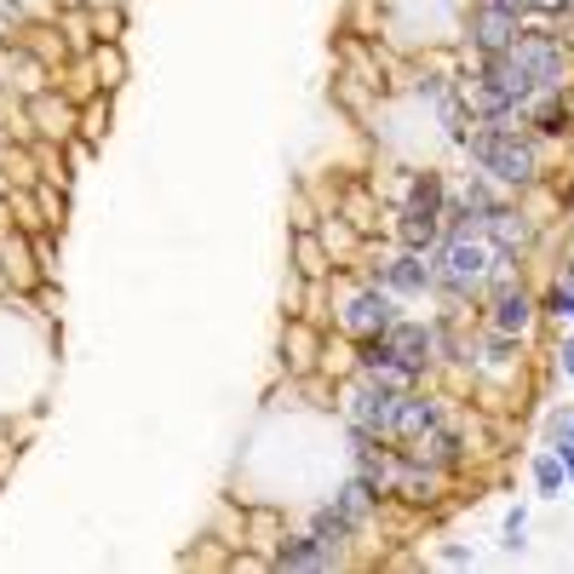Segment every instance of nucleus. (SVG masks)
<instances>
[{
    "instance_id": "39448f33",
    "label": "nucleus",
    "mask_w": 574,
    "mask_h": 574,
    "mask_svg": "<svg viewBox=\"0 0 574 574\" xmlns=\"http://www.w3.org/2000/svg\"><path fill=\"white\" fill-rule=\"evenodd\" d=\"M396 396L385 380L374 374H356V385L345 391V425L351 431H367V436H380V443H391V414H396Z\"/></svg>"
},
{
    "instance_id": "20e7f679",
    "label": "nucleus",
    "mask_w": 574,
    "mask_h": 574,
    "mask_svg": "<svg viewBox=\"0 0 574 574\" xmlns=\"http://www.w3.org/2000/svg\"><path fill=\"white\" fill-rule=\"evenodd\" d=\"M402 316V299L380 282H362L345 305H340V333L345 340H374V333H391V322Z\"/></svg>"
},
{
    "instance_id": "a211bd4d",
    "label": "nucleus",
    "mask_w": 574,
    "mask_h": 574,
    "mask_svg": "<svg viewBox=\"0 0 574 574\" xmlns=\"http://www.w3.org/2000/svg\"><path fill=\"white\" fill-rule=\"evenodd\" d=\"M528 477H534V489H540V500H557L563 494V460H557V449H546V454H540L534 465H528Z\"/></svg>"
},
{
    "instance_id": "bb28decb",
    "label": "nucleus",
    "mask_w": 574,
    "mask_h": 574,
    "mask_svg": "<svg viewBox=\"0 0 574 574\" xmlns=\"http://www.w3.org/2000/svg\"><path fill=\"white\" fill-rule=\"evenodd\" d=\"M568 104H574V98H568Z\"/></svg>"
},
{
    "instance_id": "ddd939ff",
    "label": "nucleus",
    "mask_w": 574,
    "mask_h": 574,
    "mask_svg": "<svg viewBox=\"0 0 574 574\" xmlns=\"http://www.w3.org/2000/svg\"><path fill=\"white\" fill-rule=\"evenodd\" d=\"M443 489H449V477H443V471L420 465L409 449H402V471H396V489H391L402 505H436V500H443Z\"/></svg>"
},
{
    "instance_id": "393cba45",
    "label": "nucleus",
    "mask_w": 574,
    "mask_h": 574,
    "mask_svg": "<svg viewBox=\"0 0 574 574\" xmlns=\"http://www.w3.org/2000/svg\"><path fill=\"white\" fill-rule=\"evenodd\" d=\"M557 282H563V288H574V259H568V264L557 270Z\"/></svg>"
},
{
    "instance_id": "412c9836",
    "label": "nucleus",
    "mask_w": 574,
    "mask_h": 574,
    "mask_svg": "<svg viewBox=\"0 0 574 574\" xmlns=\"http://www.w3.org/2000/svg\"><path fill=\"white\" fill-rule=\"evenodd\" d=\"M523 534H528V512L517 505V512L505 517V552H523Z\"/></svg>"
},
{
    "instance_id": "9d476101",
    "label": "nucleus",
    "mask_w": 574,
    "mask_h": 574,
    "mask_svg": "<svg viewBox=\"0 0 574 574\" xmlns=\"http://www.w3.org/2000/svg\"><path fill=\"white\" fill-rule=\"evenodd\" d=\"M409 454H414L420 465H431V471H443V477H454V471L465 465V436H460L454 420H443V425H431L425 436H414Z\"/></svg>"
},
{
    "instance_id": "6e6552de",
    "label": "nucleus",
    "mask_w": 574,
    "mask_h": 574,
    "mask_svg": "<svg viewBox=\"0 0 574 574\" xmlns=\"http://www.w3.org/2000/svg\"><path fill=\"white\" fill-rule=\"evenodd\" d=\"M443 420H449L443 396H431L425 385H414V391H402V396H396V414H391V443H396V449H409L414 436H425L431 425H443Z\"/></svg>"
},
{
    "instance_id": "dca6fc26",
    "label": "nucleus",
    "mask_w": 574,
    "mask_h": 574,
    "mask_svg": "<svg viewBox=\"0 0 574 574\" xmlns=\"http://www.w3.org/2000/svg\"><path fill=\"white\" fill-rule=\"evenodd\" d=\"M305 528H311L316 540H328V546H340V552H345L351 540L362 534V528H356V523H351V517H345V512H340V505H333V500H328V505H316Z\"/></svg>"
},
{
    "instance_id": "4be33fe9",
    "label": "nucleus",
    "mask_w": 574,
    "mask_h": 574,
    "mask_svg": "<svg viewBox=\"0 0 574 574\" xmlns=\"http://www.w3.org/2000/svg\"><path fill=\"white\" fill-rule=\"evenodd\" d=\"M436 557H443L449 568H465V563H471V552H465V546H443V552H436Z\"/></svg>"
},
{
    "instance_id": "2eb2a0df",
    "label": "nucleus",
    "mask_w": 574,
    "mask_h": 574,
    "mask_svg": "<svg viewBox=\"0 0 574 574\" xmlns=\"http://www.w3.org/2000/svg\"><path fill=\"white\" fill-rule=\"evenodd\" d=\"M333 505H340V512H345V517H351L356 528H367V523L380 517V494L367 489L362 477H345L340 489H333Z\"/></svg>"
},
{
    "instance_id": "a878e982",
    "label": "nucleus",
    "mask_w": 574,
    "mask_h": 574,
    "mask_svg": "<svg viewBox=\"0 0 574 574\" xmlns=\"http://www.w3.org/2000/svg\"><path fill=\"white\" fill-rule=\"evenodd\" d=\"M563 213H574V184L563 190Z\"/></svg>"
},
{
    "instance_id": "4468645a",
    "label": "nucleus",
    "mask_w": 574,
    "mask_h": 574,
    "mask_svg": "<svg viewBox=\"0 0 574 574\" xmlns=\"http://www.w3.org/2000/svg\"><path fill=\"white\" fill-rule=\"evenodd\" d=\"M436 242H443V213H414V208L396 213V248L436 253Z\"/></svg>"
},
{
    "instance_id": "aec40b11",
    "label": "nucleus",
    "mask_w": 574,
    "mask_h": 574,
    "mask_svg": "<svg viewBox=\"0 0 574 574\" xmlns=\"http://www.w3.org/2000/svg\"><path fill=\"white\" fill-rule=\"evenodd\" d=\"M546 443H552V449L574 443V409H552V414H546Z\"/></svg>"
},
{
    "instance_id": "7ed1b4c3",
    "label": "nucleus",
    "mask_w": 574,
    "mask_h": 574,
    "mask_svg": "<svg viewBox=\"0 0 574 574\" xmlns=\"http://www.w3.org/2000/svg\"><path fill=\"white\" fill-rule=\"evenodd\" d=\"M512 58L528 70V81L546 92V87H563L568 81V41L552 36V29H517V41H512Z\"/></svg>"
},
{
    "instance_id": "f03ea898",
    "label": "nucleus",
    "mask_w": 574,
    "mask_h": 574,
    "mask_svg": "<svg viewBox=\"0 0 574 574\" xmlns=\"http://www.w3.org/2000/svg\"><path fill=\"white\" fill-rule=\"evenodd\" d=\"M489 264H494V253L483 235H443L431 253V293L443 305H477Z\"/></svg>"
},
{
    "instance_id": "0eeeda50",
    "label": "nucleus",
    "mask_w": 574,
    "mask_h": 574,
    "mask_svg": "<svg viewBox=\"0 0 574 574\" xmlns=\"http://www.w3.org/2000/svg\"><path fill=\"white\" fill-rule=\"evenodd\" d=\"M362 282H380V288H391L396 299H420V293H431V253H409V248H396L391 259L367 264V270H362Z\"/></svg>"
},
{
    "instance_id": "6ab92c4d",
    "label": "nucleus",
    "mask_w": 574,
    "mask_h": 574,
    "mask_svg": "<svg viewBox=\"0 0 574 574\" xmlns=\"http://www.w3.org/2000/svg\"><path fill=\"white\" fill-rule=\"evenodd\" d=\"M540 316H557V322H574V288L552 282L546 293H540Z\"/></svg>"
},
{
    "instance_id": "b1692460",
    "label": "nucleus",
    "mask_w": 574,
    "mask_h": 574,
    "mask_svg": "<svg viewBox=\"0 0 574 574\" xmlns=\"http://www.w3.org/2000/svg\"><path fill=\"white\" fill-rule=\"evenodd\" d=\"M557 362H563V374L574 380V340H563V351H557Z\"/></svg>"
},
{
    "instance_id": "f8f14e48",
    "label": "nucleus",
    "mask_w": 574,
    "mask_h": 574,
    "mask_svg": "<svg viewBox=\"0 0 574 574\" xmlns=\"http://www.w3.org/2000/svg\"><path fill=\"white\" fill-rule=\"evenodd\" d=\"M517 29H523V18H512V12H494V7H471V18H465L471 52H505V47L517 41Z\"/></svg>"
},
{
    "instance_id": "5701e85b",
    "label": "nucleus",
    "mask_w": 574,
    "mask_h": 574,
    "mask_svg": "<svg viewBox=\"0 0 574 574\" xmlns=\"http://www.w3.org/2000/svg\"><path fill=\"white\" fill-rule=\"evenodd\" d=\"M557 460H563V477L574 483V443H563V449H557Z\"/></svg>"
},
{
    "instance_id": "1a4fd4ad",
    "label": "nucleus",
    "mask_w": 574,
    "mask_h": 574,
    "mask_svg": "<svg viewBox=\"0 0 574 574\" xmlns=\"http://www.w3.org/2000/svg\"><path fill=\"white\" fill-rule=\"evenodd\" d=\"M534 219L517 208V201H500V208L489 213V224H483V242H489V253H500V259H517L523 264V253L534 248Z\"/></svg>"
},
{
    "instance_id": "9b49d317",
    "label": "nucleus",
    "mask_w": 574,
    "mask_h": 574,
    "mask_svg": "<svg viewBox=\"0 0 574 574\" xmlns=\"http://www.w3.org/2000/svg\"><path fill=\"white\" fill-rule=\"evenodd\" d=\"M391 356L402 362V367H414V374L425 380L431 374V362H436V351H431V322H414V316H396L391 322Z\"/></svg>"
},
{
    "instance_id": "f3484780",
    "label": "nucleus",
    "mask_w": 574,
    "mask_h": 574,
    "mask_svg": "<svg viewBox=\"0 0 574 574\" xmlns=\"http://www.w3.org/2000/svg\"><path fill=\"white\" fill-rule=\"evenodd\" d=\"M443 201H449V179L425 167V173L409 179V195H402V208H414V213H443Z\"/></svg>"
},
{
    "instance_id": "423d86ee",
    "label": "nucleus",
    "mask_w": 574,
    "mask_h": 574,
    "mask_svg": "<svg viewBox=\"0 0 574 574\" xmlns=\"http://www.w3.org/2000/svg\"><path fill=\"white\" fill-rule=\"evenodd\" d=\"M270 568H288V574H333V568H345V552L328 546V540H316V534L305 528V534H282V540H276Z\"/></svg>"
},
{
    "instance_id": "f257e3e1",
    "label": "nucleus",
    "mask_w": 574,
    "mask_h": 574,
    "mask_svg": "<svg viewBox=\"0 0 574 574\" xmlns=\"http://www.w3.org/2000/svg\"><path fill=\"white\" fill-rule=\"evenodd\" d=\"M465 155L505 190H528L540 184V132L528 127H494V121H471L465 132Z\"/></svg>"
}]
</instances>
